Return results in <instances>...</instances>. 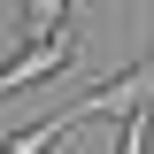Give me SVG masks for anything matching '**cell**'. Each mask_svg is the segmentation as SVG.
<instances>
[{
	"label": "cell",
	"instance_id": "cell-1",
	"mask_svg": "<svg viewBox=\"0 0 154 154\" xmlns=\"http://www.w3.org/2000/svg\"><path fill=\"white\" fill-rule=\"evenodd\" d=\"M77 54H85V46H77V31H62V38H38L31 54L0 62V100H8V93H23V85H38V77H54V69H69Z\"/></svg>",
	"mask_w": 154,
	"mask_h": 154
},
{
	"label": "cell",
	"instance_id": "cell-2",
	"mask_svg": "<svg viewBox=\"0 0 154 154\" xmlns=\"http://www.w3.org/2000/svg\"><path fill=\"white\" fill-rule=\"evenodd\" d=\"M69 31V0H23L16 16L0 23V38H23V46H38V38H62Z\"/></svg>",
	"mask_w": 154,
	"mask_h": 154
},
{
	"label": "cell",
	"instance_id": "cell-3",
	"mask_svg": "<svg viewBox=\"0 0 154 154\" xmlns=\"http://www.w3.org/2000/svg\"><path fill=\"white\" fill-rule=\"evenodd\" d=\"M69 131H77V100H69L62 116H46V123H31V131H16V139H8L0 154H54V146H62Z\"/></svg>",
	"mask_w": 154,
	"mask_h": 154
},
{
	"label": "cell",
	"instance_id": "cell-4",
	"mask_svg": "<svg viewBox=\"0 0 154 154\" xmlns=\"http://www.w3.org/2000/svg\"><path fill=\"white\" fill-rule=\"evenodd\" d=\"M116 154H154V108H131L123 131H116Z\"/></svg>",
	"mask_w": 154,
	"mask_h": 154
}]
</instances>
